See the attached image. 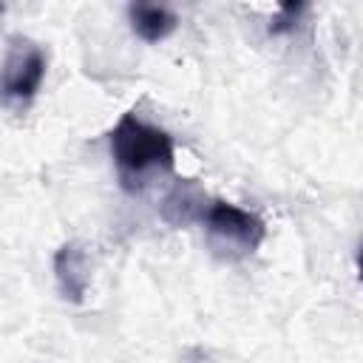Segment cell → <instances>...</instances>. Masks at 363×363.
Masks as SVG:
<instances>
[{
  "mask_svg": "<svg viewBox=\"0 0 363 363\" xmlns=\"http://www.w3.org/2000/svg\"><path fill=\"white\" fill-rule=\"evenodd\" d=\"M108 145L119 184L128 193L145 190L156 176L173 173L176 167L173 136L164 128L145 122L133 111L119 116V122L108 133Z\"/></svg>",
  "mask_w": 363,
  "mask_h": 363,
  "instance_id": "1",
  "label": "cell"
},
{
  "mask_svg": "<svg viewBox=\"0 0 363 363\" xmlns=\"http://www.w3.org/2000/svg\"><path fill=\"white\" fill-rule=\"evenodd\" d=\"M199 221L204 224L210 247L227 258L252 255L267 238V224L258 213L244 210L224 199H210L204 204Z\"/></svg>",
  "mask_w": 363,
  "mask_h": 363,
  "instance_id": "2",
  "label": "cell"
},
{
  "mask_svg": "<svg viewBox=\"0 0 363 363\" xmlns=\"http://www.w3.org/2000/svg\"><path fill=\"white\" fill-rule=\"evenodd\" d=\"M45 68H48V57L40 45H34L28 40H11V45L6 51V62H3L6 102L28 105L45 79Z\"/></svg>",
  "mask_w": 363,
  "mask_h": 363,
  "instance_id": "3",
  "label": "cell"
},
{
  "mask_svg": "<svg viewBox=\"0 0 363 363\" xmlns=\"http://www.w3.org/2000/svg\"><path fill=\"white\" fill-rule=\"evenodd\" d=\"M54 281L68 303H82L88 295V252L79 241H65L54 252Z\"/></svg>",
  "mask_w": 363,
  "mask_h": 363,
  "instance_id": "4",
  "label": "cell"
},
{
  "mask_svg": "<svg viewBox=\"0 0 363 363\" xmlns=\"http://www.w3.org/2000/svg\"><path fill=\"white\" fill-rule=\"evenodd\" d=\"M128 23L133 28V34L145 43H162L167 40L176 26L179 17L167 9V6H156V3H130L128 6Z\"/></svg>",
  "mask_w": 363,
  "mask_h": 363,
  "instance_id": "5",
  "label": "cell"
},
{
  "mask_svg": "<svg viewBox=\"0 0 363 363\" xmlns=\"http://www.w3.org/2000/svg\"><path fill=\"white\" fill-rule=\"evenodd\" d=\"M303 11V3H286V6H278V17L269 23V34H286L295 28V20L298 14Z\"/></svg>",
  "mask_w": 363,
  "mask_h": 363,
  "instance_id": "6",
  "label": "cell"
},
{
  "mask_svg": "<svg viewBox=\"0 0 363 363\" xmlns=\"http://www.w3.org/2000/svg\"><path fill=\"white\" fill-rule=\"evenodd\" d=\"M357 272H360V281H363V247H360V252H357Z\"/></svg>",
  "mask_w": 363,
  "mask_h": 363,
  "instance_id": "7",
  "label": "cell"
}]
</instances>
